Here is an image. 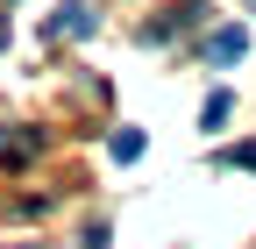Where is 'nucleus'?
Wrapping results in <instances>:
<instances>
[{"mask_svg": "<svg viewBox=\"0 0 256 249\" xmlns=\"http://www.w3.org/2000/svg\"><path fill=\"white\" fill-rule=\"evenodd\" d=\"M50 36H92V8H86V0H72V8H57Z\"/></svg>", "mask_w": 256, "mask_h": 249, "instance_id": "obj_2", "label": "nucleus"}, {"mask_svg": "<svg viewBox=\"0 0 256 249\" xmlns=\"http://www.w3.org/2000/svg\"><path fill=\"white\" fill-rule=\"evenodd\" d=\"M242 50H249V28L228 22V28H214V36H206V64H235Z\"/></svg>", "mask_w": 256, "mask_h": 249, "instance_id": "obj_1", "label": "nucleus"}, {"mask_svg": "<svg viewBox=\"0 0 256 249\" xmlns=\"http://www.w3.org/2000/svg\"><path fill=\"white\" fill-rule=\"evenodd\" d=\"M249 8H256V0H249Z\"/></svg>", "mask_w": 256, "mask_h": 249, "instance_id": "obj_5", "label": "nucleus"}, {"mask_svg": "<svg viewBox=\"0 0 256 249\" xmlns=\"http://www.w3.org/2000/svg\"><path fill=\"white\" fill-rule=\"evenodd\" d=\"M107 150H114V157H121V164H136V157H142V136H136V128H121V136H114Z\"/></svg>", "mask_w": 256, "mask_h": 249, "instance_id": "obj_3", "label": "nucleus"}, {"mask_svg": "<svg viewBox=\"0 0 256 249\" xmlns=\"http://www.w3.org/2000/svg\"><path fill=\"white\" fill-rule=\"evenodd\" d=\"M228 107H235V100H228V92H214V100H206V114H200V121H206V128H220V121H228Z\"/></svg>", "mask_w": 256, "mask_h": 249, "instance_id": "obj_4", "label": "nucleus"}]
</instances>
